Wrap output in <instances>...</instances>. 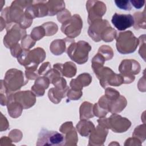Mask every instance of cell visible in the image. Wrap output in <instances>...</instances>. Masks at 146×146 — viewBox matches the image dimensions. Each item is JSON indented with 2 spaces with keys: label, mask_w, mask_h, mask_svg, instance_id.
Segmentation results:
<instances>
[{
  "label": "cell",
  "mask_w": 146,
  "mask_h": 146,
  "mask_svg": "<svg viewBox=\"0 0 146 146\" xmlns=\"http://www.w3.org/2000/svg\"><path fill=\"white\" fill-rule=\"evenodd\" d=\"M94 23L88 29V34L95 42H99L102 39V34L104 32V28L110 25L107 20H97L96 22Z\"/></svg>",
  "instance_id": "52a82bcc"
},
{
  "label": "cell",
  "mask_w": 146,
  "mask_h": 146,
  "mask_svg": "<svg viewBox=\"0 0 146 146\" xmlns=\"http://www.w3.org/2000/svg\"><path fill=\"white\" fill-rule=\"evenodd\" d=\"M87 10L88 12V22L91 24L94 18H100L106 11L105 4L99 1H88L86 3Z\"/></svg>",
  "instance_id": "5b68a950"
},
{
  "label": "cell",
  "mask_w": 146,
  "mask_h": 146,
  "mask_svg": "<svg viewBox=\"0 0 146 146\" xmlns=\"http://www.w3.org/2000/svg\"><path fill=\"white\" fill-rule=\"evenodd\" d=\"M138 44V39L130 31L120 33L116 40L118 52L124 54L134 52Z\"/></svg>",
  "instance_id": "7a4b0ae2"
},
{
  "label": "cell",
  "mask_w": 146,
  "mask_h": 146,
  "mask_svg": "<svg viewBox=\"0 0 146 146\" xmlns=\"http://www.w3.org/2000/svg\"><path fill=\"white\" fill-rule=\"evenodd\" d=\"M63 40H54L50 46L51 51L55 55H58L63 52L65 50L66 44Z\"/></svg>",
  "instance_id": "9c48e42d"
},
{
  "label": "cell",
  "mask_w": 146,
  "mask_h": 146,
  "mask_svg": "<svg viewBox=\"0 0 146 146\" xmlns=\"http://www.w3.org/2000/svg\"><path fill=\"white\" fill-rule=\"evenodd\" d=\"M82 27V21L79 15L75 14L62 26V31L67 36L75 37L78 35Z\"/></svg>",
  "instance_id": "277c9868"
},
{
  "label": "cell",
  "mask_w": 146,
  "mask_h": 146,
  "mask_svg": "<svg viewBox=\"0 0 146 146\" xmlns=\"http://www.w3.org/2000/svg\"><path fill=\"white\" fill-rule=\"evenodd\" d=\"M38 145H63L65 144L66 138L62 134L54 131H48L43 128L38 136Z\"/></svg>",
  "instance_id": "3957f363"
},
{
  "label": "cell",
  "mask_w": 146,
  "mask_h": 146,
  "mask_svg": "<svg viewBox=\"0 0 146 146\" xmlns=\"http://www.w3.org/2000/svg\"><path fill=\"white\" fill-rule=\"evenodd\" d=\"M129 1L131 5H133L136 9H137L141 8L144 6L145 2V1H138V0H131Z\"/></svg>",
  "instance_id": "8fae6325"
},
{
  "label": "cell",
  "mask_w": 146,
  "mask_h": 146,
  "mask_svg": "<svg viewBox=\"0 0 146 146\" xmlns=\"http://www.w3.org/2000/svg\"><path fill=\"white\" fill-rule=\"evenodd\" d=\"M48 80H47L46 82H44V83H43L42 84V86H44L46 88L48 87ZM34 86H36V87H40V86H41V83H39V82H38L37 80H36V82H35V84L34 85ZM40 88L42 89V90H44V88H43V87H40Z\"/></svg>",
  "instance_id": "7c38bea8"
},
{
  "label": "cell",
  "mask_w": 146,
  "mask_h": 146,
  "mask_svg": "<svg viewBox=\"0 0 146 146\" xmlns=\"http://www.w3.org/2000/svg\"><path fill=\"white\" fill-rule=\"evenodd\" d=\"M91 49L88 43L80 40L78 43L71 44L68 47L67 54L72 60L81 64L87 61L88 54Z\"/></svg>",
  "instance_id": "6da1fadb"
},
{
  "label": "cell",
  "mask_w": 146,
  "mask_h": 146,
  "mask_svg": "<svg viewBox=\"0 0 146 146\" xmlns=\"http://www.w3.org/2000/svg\"><path fill=\"white\" fill-rule=\"evenodd\" d=\"M116 6L122 10L130 11L132 9L131 4L129 1H115Z\"/></svg>",
  "instance_id": "30bf717a"
},
{
  "label": "cell",
  "mask_w": 146,
  "mask_h": 146,
  "mask_svg": "<svg viewBox=\"0 0 146 146\" xmlns=\"http://www.w3.org/2000/svg\"><path fill=\"white\" fill-rule=\"evenodd\" d=\"M48 15H54L64 9L65 3L63 1H48L46 2Z\"/></svg>",
  "instance_id": "ba28073f"
},
{
  "label": "cell",
  "mask_w": 146,
  "mask_h": 146,
  "mask_svg": "<svg viewBox=\"0 0 146 146\" xmlns=\"http://www.w3.org/2000/svg\"><path fill=\"white\" fill-rule=\"evenodd\" d=\"M111 22L113 26L119 31H123L133 26L135 24L134 17L131 14L115 13Z\"/></svg>",
  "instance_id": "8992f818"
}]
</instances>
